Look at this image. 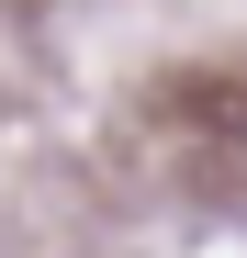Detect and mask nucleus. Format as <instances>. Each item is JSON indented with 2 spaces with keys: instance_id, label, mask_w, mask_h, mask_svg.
<instances>
[]
</instances>
